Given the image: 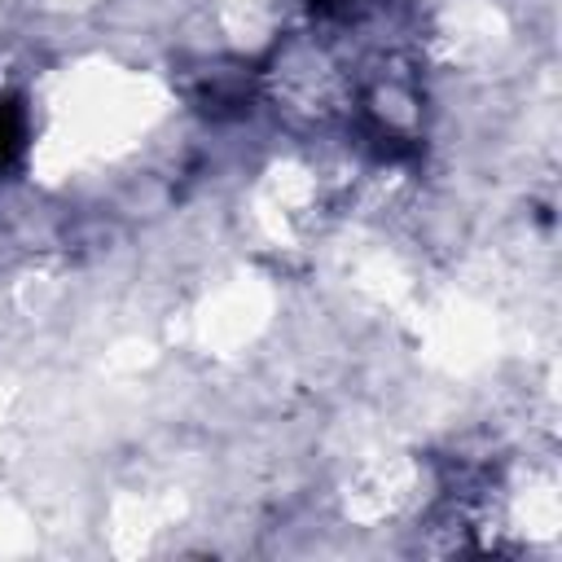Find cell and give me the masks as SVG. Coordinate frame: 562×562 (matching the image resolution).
I'll return each instance as SVG.
<instances>
[{
    "instance_id": "cell-1",
    "label": "cell",
    "mask_w": 562,
    "mask_h": 562,
    "mask_svg": "<svg viewBox=\"0 0 562 562\" xmlns=\"http://www.w3.org/2000/svg\"><path fill=\"white\" fill-rule=\"evenodd\" d=\"M26 154V110L13 97H0V176H9Z\"/></svg>"
},
{
    "instance_id": "cell-2",
    "label": "cell",
    "mask_w": 562,
    "mask_h": 562,
    "mask_svg": "<svg viewBox=\"0 0 562 562\" xmlns=\"http://www.w3.org/2000/svg\"><path fill=\"white\" fill-rule=\"evenodd\" d=\"M307 4H312L321 18H338V13H351L356 0H307Z\"/></svg>"
}]
</instances>
